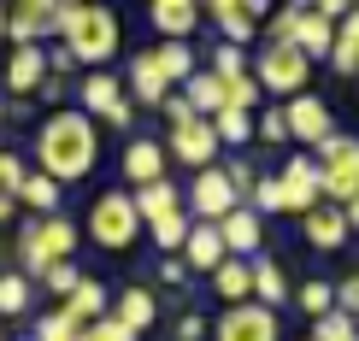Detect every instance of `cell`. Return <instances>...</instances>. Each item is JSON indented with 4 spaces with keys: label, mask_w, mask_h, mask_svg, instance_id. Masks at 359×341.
Wrapping results in <instances>:
<instances>
[{
    "label": "cell",
    "mask_w": 359,
    "mask_h": 341,
    "mask_svg": "<svg viewBox=\"0 0 359 341\" xmlns=\"http://www.w3.org/2000/svg\"><path fill=\"white\" fill-rule=\"evenodd\" d=\"M318 195L330 200V206H348L353 195H359V136H324L318 141Z\"/></svg>",
    "instance_id": "5"
},
{
    "label": "cell",
    "mask_w": 359,
    "mask_h": 341,
    "mask_svg": "<svg viewBox=\"0 0 359 341\" xmlns=\"http://www.w3.org/2000/svg\"><path fill=\"white\" fill-rule=\"evenodd\" d=\"M59 200H65V188H59L53 176L24 171V183H18V206H29L36 218H53V212H59Z\"/></svg>",
    "instance_id": "24"
},
{
    "label": "cell",
    "mask_w": 359,
    "mask_h": 341,
    "mask_svg": "<svg viewBox=\"0 0 359 341\" xmlns=\"http://www.w3.org/2000/svg\"><path fill=\"white\" fill-rule=\"evenodd\" d=\"M112 318L124 323V330H154L159 323V294L154 288H118V300H112Z\"/></svg>",
    "instance_id": "22"
},
{
    "label": "cell",
    "mask_w": 359,
    "mask_h": 341,
    "mask_svg": "<svg viewBox=\"0 0 359 341\" xmlns=\"http://www.w3.org/2000/svg\"><path fill=\"white\" fill-rule=\"evenodd\" d=\"M24 159L12 153V147H0V224H6L12 212H18V183H24Z\"/></svg>",
    "instance_id": "34"
},
{
    "label": "cell",
    "mask_w": 359,
    "mask_h": 341,
    "mask_svg": "<svg viewBox=\"0 0 359 341\" xmlns=\"http://www.w3.org/2000/svg\"><path fill=\"white\" fill-rule=\"evenodd\" d=\"M206 124H212L218 147H248V141H253V112H236V106H224V112H212V118H206Z\"/></svg>",
    "instance_id": "33"
},
{
    "label": "cell",
    "mask_w": 359,
    "mask_h": 341,
    "mask_svg": "<svg viewBox=\"0 0 359 341\" xmlns=\"http://www.w3.org/2000/svg\"><path fill=\"white\" fill-rule=\"evenodd\" d=\"M77 100H83V118H100L112 130H130V118H136V106L124 100V77H112V71H88Z\"/></svg>",
    "instance_id": "8"
},
{
    "label": "cell",
    "mask_w": 359,
    "mask_h": 341,
    "mask_svg": "<svg viewBox=\"0 0 359 341\" xmlns=\"http://www.w3.org/2000/svg\"><path fill=\"white\" fill-rule=\"evenodd\" d=\"M41 83H48V53H41V48H12L6 53V95L12 100H29Z\"/></svg>",
    "instance_id": "17"
},
{
    "label": "cell",
    "mask_w": 359,
    "mask_h": 341,
    "mask_svg": "<svg viewBox=\"0 0 359 341\" xmlns=\"http://www.w3.org/2000/svg\"><path fill=\"white\" fill-rule=\"evenodd\" d=\"M36 341H83V323L65 312H48V318H36Z\"/></svg>",
    "instance_id": "39"
},
{
    "label": "cell",
    "mask_w": 359,
    "mask_h": 341,
    "mask_svg": "<svg viewBox=\"0 0 359 341\" xmlns=\"http://www.w3.org/2000/svg\"><path fill=\"white\" fill-rule=\"evenodd\" d=\"M36 95L48 100V106H59V100H71V83H65V77H48V83L36 88Z\"/></svg>",
    "instance_id": "50"
},
{
    "label": "cell",
    "mask_w": 359,
    "mask_h": 341,
    "mask_svg": "<svg viewBox=\"0 0 359 341\" xmlns=\"http://www.w3.org/2000/svg\"><path fill=\"white\" fill-rule=\"evenodd\" d=\"M330 41H336V24L318 18V12H301V24H294V48H301L306 59H330Z\"/></svg>",
    "instance_id": "26"
},
{
    "label": "cell",
    "mask_w": 359,
    "mask_h": 341,
    "mask_svg": "<svg viewBox=\"0 0 359 341\" xmlns=\"http://www.w3.org/2000/svg\"><path fill=\"white\" fill-rule=\"evenodd\" d=\"M236 206H242V200H236V188H230V176H224V165L194 171V183H189V195H183V212L194 218V224H224Z\"/></svg>",
    "instance_id": "7"
},
{
    "label": "cell",
    "mask_w": 359,
    "mask_h": 341,
    "mask_svg": "<svg viewBox=\"0 0 359 341\" xmlns=\"http://www.w3.org/2000/svg\"><path fill=\"white\" fill-rule=\"evenodd\" d=\"M88 242L107 247V253H124L130 242H142V218H136V200L130 188H100L95 206H88Z\"/></svg>",
    "instance_id": "4"
},
{
    "label": "cell",
    "mask_w": 359,
    "mask_h": 341,
    "mask_svg": "<svg viewBox=\"0 0 359 341\" xmlns=\"http://www.w3.org/2000/svg\"><path fill=\"white\" fill-rule=\"evenodd\" d=\"M147 53H154L159 77H165L171 88H183L194 71H201V65H194V48H189V41H159V48H147Z\"/></svg>",
    "instance_id": "25"
},
{
    "label": "cell",
    "mask_w": 359,
    "mask_h": 341,
    "mask_svg": "<svg viewBox=\"0 0 359 341\" xmlns=\"http://www.w3.org/2000/svg\"><path fill=\"white\" fill-rule=\"evenodd\" d=\"M201 18H212V24H218V36L230 41V48H248L253 29H259V24L242 12V0H201Z\"/></svg>",
    "instance_id": "21"
},
{
    "label": "cell",
    "mask_w": 359,
    "mask_h": 341,
    "mask_svg": "<svg viewBox=\"0 0 359 341\" xmlns=\"http://www.w3.org/2000/svg\"><path fill=\"white\" fill-rule=\"evenodd\" d=\"M83 341H142V335H136V330H124V323H118V318L107 312V318L83 323Z\"/></svg>",
    "instance_id": "43"
},
{
    "label": "cell",
    "mask_w": 359,
    "mask_h": 341,
    "mask_svg": "<svg viewBox=\"0 0 359 341\" xmlns=\"http://www.w3.org/2000/svg\"><path fill=\"white\" fill-rule=\"evenodd\" d=\"M341 218H348V235H353V230H359V195H353L348 206H341Z\"/></svg>",
    "instance_id": "51"
},
{
    "label": "cell",
    "mask_w": 359,
    "mask_h": 341,
    "mask_svg": "<svg viewBox=\"0 0 359 341\" xmlns=\"http://www.w3.org/2000/svg\"><path fill=\"white\" fill-rule=\"evenodd\" d=\"M253 136H259V141H271V147H283V141H289V124H283V106H265L259 118H253Z\"/></svg>",
    "instance_id": "42"
},
{
    "label": "cell",
    "mask_w": 359,
    "mask_h": 341,
    "mask_svg": "<svg viewBox=\"0 0 359 341\" xmlns=\"http://www.w3.org/2000/svg\"><path fill=\"white\" fill-rule=\"evenodd\" d=\"M336 312L359 318V271H353V277H341V283H336Z\"/></svg>",
    "instance_id": "45"
},
{
    "label": "cell",
    "mask_w": 359,
    "mask_h": 341,
    "mask_svg": "<svg viewBox=\"0 0 359 341\" xmlns=\"http://www.w3.org/2000/svg\"><path fill=\"white\" fill-rule=\"evenodd\" d=\"M88 6H107V0H88Z\"/></svg>",
    "instance_id": "57"
},
{
    "label": "cell",
    "mask_w": 359,
    "mask_h": 341,
    "mask_svg": "<svg viewBox=\"0 0 359 341\" xmlns=\"http://www.w3.org/2000/svg\"><path fill=\"white\" fill-rule=\"evenodd\" d=\"M224 176H230V188H236V200H248V195H253V183H259V171H253L248 159H236V165H224Z\"/></svg>",
    "instance_id": "44"
},
{
    "label": "cell",
    "mask_w": 359,
    "mask_h": 341,
    "mask_svg": "<svg viewBox=\"0 0 359 341\" xmlns=\"http://www.w3.org/2000/svg\"><path fill=\"white\" fill-rule=\"evenodd\" d=\"M18 341H36V335H18Z\"/></svg>",
    "instance_id": "58"
},
{
    "label": "cell",
    "mask_w": 359,
    "mask_h": 341,
    "mask_svg": "<svg viewBox=\"0 0 359 341\" xmlns=\"http://www.w3.org/2000/svg\"><path fill=\"white\" fill-rule=\"evenodd\" d=\"M95 165H100L95 118H83L77 106H59V112L41 118V130H36V171L41 176H53V183L65 188V183H83Z\"/></svg>",
    "instance_id": "1"
},
{
    "label": "cell",
    "mask_w": 359,
    "mask_h": 341,
    "mask_svg": "<svg viewBox=\"0 0 359 341\" xmlns=\"http://www.w3.org/2000/svg\"><path fill=\"white\" fill-rule=\"evenodd\" d=\"M283 124H289V141H301V147H318L324 136H336V118L318 95H289L283 100Z\"/></svg>",
    "instance_id": "10"
},
{
    "label": "cell",
    "mask_w": 359,
    "mask_h": 341,
    "mask_svg": "<svg viewBox=\"0 0 359 341\" xmlns=\"http://www.w3.org/2000/svg\"><path fill=\"white\" fill-rule=\"evenodd\" d=\"M12 6H29V12H48L53 18V0H12Z\"/></svg>",
    "instance_id": "53"
},
{
    "label": "cell",
    "mask_w": 359,
    "mask_h": 341,
    "mask_svg": "<svg viewBox=\"0 0 359 341\" xmlns=\"http://www.w3.org/2000/svg\"><path fill=\"white\" fill-rule=\"evenodd\" d=\"M0 271H6V247H0Z\"/></svg>",
    "instance_id": "56"
},
{
    "label": "cell",
    "mask_w": 359,
    "mask_h": 341,
    "mask_svg": "<svg viewBox=\"0 0 359 341\" xmlns=\"http://www.w3.org/2000/svg\"><path fill=\"white\" fill-rule=\"evenodd\" d=\"M130 200H136L142 224H154V218H165V212H183V195H177L171 176H159V183H147V188H130Z\"/></svg>",
    "instance_id": "23"
},
{
    "label": "cell",
    "mask_w": 359,
    "mask_h": 341,
    "mask_svg": "<svg viewBox=\"0 0 359 341\" xmlns=\"http://www.w3.org/2000/svg\"><path fill=\"white\" fill-rule=\"evenodd\" d=\"M159 283H165V288H183V283H189V265L177 259V253H165V259H159Z\"/></svg>",
    "instance_id": "47"
},
{
    "label": "cell",
    "mask_w": 359,
    "mask_h": 341,
    "mask_svg": "<svg viewBox=\"0 0 359 341\" xmlns=\"http://www.w3.org/2000/svg\"><path fill=\"white\" fill-rule=\"evenodd\" d=\"M36 306V283L24 271H0V318H24Z\"/></svg>",
    "instance_id": "29"
},
{
    "label": "cell",
    "mask_w": 359,
    "mask_h": 341,
    "mask_svg": "<svg viewBox=\"0 0 359 341\" xmlns=\"http://www.w3.org/2000/svg\"><path fill=\"white\" fill-rule=\"evenodd\" d=\"M294 306H301V312L318 323L324 312H336V283H324V277H306V283H294V294H289Z\"/></svg>",
    "instance_id": "31"
},
{
    "label": "cell",
    "mask_w": 359,
    "mask_h": 341,
    "mask_svg": "<svg viewBox=\"0 0 359 341\" xmlns=\"http://www.w3.org/2000/svg\"><path fill=\"white\" fill-rule=\"evenodd\" d=\"M147 18L165 41H189L201 29V0H147Z\"/></svg>",
    "instance_id": "18"
},
{
    "label": "cell",
    "mask_w": 359,
    "mask_h": 341,
    "mask_svg": "<svg viewBox=\"0 0 359 341\" xmlns=\"http://www.w3.org/2000/svg\"><path fill=\"white\" fill-rule=\"evenodd\" d=\"M124 100L130 106H165L171 100V83L159 77V65H154V53H130V83H124Z\"/></svg>",
    "instance_id": "15"
},
{
    "label": "cell",
    "mask_w": 359,
    "mask_h": 341,
    "mask_svg": "<svg viewBox=\"0 0 359 341\" xmlns=\"http://www.w3.org/2000/svg\"><path fill=\"white\" fill-rule=\"evenodd\" d=\"M289 294H294V283H289V271H283L277 259H248V300H253V306L277 312Z\"/></svg>",
    "instance_id": "16"
},
{
    "label": "cell",
    "mask_w": 359,
    "mask_h": 341,
    "mask_svg": "<svg viewBox=\"0 0 359 341\" xmlns=\"http://www.w3.org/2000/svg\"><path fill=\"white\" fill-rule=\"evenodd\" d=\"M0 41H6V0H0Z\"/></svg>",
    "instance_id": "54"
},
{
    "label": "cell",
    "mask_w": 359,
    "mask_h": 341,
    "mask_svg": "<svg viewBox=\"0 0 359 341\" xmlns=\"http://www.w3.org/2000/svg\"><path fill=\"white\" fill-rule=\"evenodd\" d=\"M212 294L224 306H248V259H224L212 271Z\"/></svg>",
    "instance_id": "32"
},
{
    "label": "cell",
    "mask_w": 359,
    "mask_h": 341,
    "mask_svg": "<svg viewBox=\"0 0 359 341\" xmlns=\"http://www.w3.org/2000/svg\"><path fill=\"white\" fill-rule=\"evenodd\" d=\"M36 283H41V288H48V294H59V300H65V294H71V288H77V283H83V271H77V265H71V259H65V265H48V271H41V277H36Z\"/></svg>",
    "instance_id": "41"
},
{
    "label": "cell",
    "mask_w": 359,
    "mask_h": 341,
    "mask_svg": "<svg viewBox=\"0 0 359 341\" xmlns=\"http://www.w3.org/2000/svg\"><path fill=\"white\" fill-rule=\"evenodd\" d=\"M248 65H253V53H248V48H230V41H218V48H212V65H206V71H212L218 83H230V77H248Z\"/></svg>",
    "instance_id": "36"
},
{
    "label": "cell",
    "mask_w": 359,
    "mask_h": 341,
    "mask_svg": "<svg viewBox=\"0 0 359 341\" xmlns=\"http://www.w3.org/2000/svg\"><path fill=\"white\" fill-rule=\"evenodd\" d=\"M177 341H206V318L201 312H183V318H177Z\"/></svg>",
    "instance_id": "48"
},
{
    "label": "cell",
    "mask_w": 359,
    "mask_h": 341,
    "mask_svg": "<svg viewBox=\"0 0 359 341\" xmlns=\"http://www.w3.org/2000/svg\"><path fill=\"white\" fill-rule=\"evenodd\" d=\"M177 259H183L189 271H206V277H212L218 265L230 259V253H224V235H218V224H189V242H183V253H177Z\"/></svg>",
    "instance_id": "20"
},
{
    "label": "cell",
    "mask_w": 359,
    "mask_h": 341,
    "mask_svg": "<svg viewBox=\"0 0 359 341\" xmlns=\"http://www.w3.org/2000/svg\"><path fill=\"white\" fill-rule=\"evenodd\" d=\"M165 159H177L183 171H206V165H218V136H212V124H206V118H189V124H177L171 136H165Z\"/></svg>",
    "instance_id": "9"
},
{
    "label": "cell",
    "mask_w": 359,
    "mask_h": 341,
    "mask_svg": "<svg viewBox=\"0 0 359 341\" xmlns=\"http://www.w3.org/2000/svg\"><path fill=\"white\" fill-rule=\"evenodd\" d=\"M277 188H283V212H294V218H306L312 206L324 200V195H318V165H312L306 153H294L289 165H283V176H277Z\"/></svg>",
    "instance_id": "12"
},
{
    "label": "cell",
    "mask_w": 359,
    "mask_h": 341,
    "mask_svg": "<svg viewBox=\"0 0 359 341\" xmlns=\"http://www.w3.org/2000/svg\"><path fill=\"white\" fill-rule=\"evenodd\" d=\"M330 71H336V77H359V36L336 29V41H330Z\"/></svg>",
    "instance_id": "37"
},
{
    "label": "cell",
    "mask_w": 359,
    "mask_h": 341,
    "mask_svg": "<svg viewBox=\"0 0 359 341\" xmlns=\"http://www.w3.org/2000/svg\"><path fill=\"white\" fill-rule=\"evenodd\" d=\"M65 318H77V323H95V318H107V288L95 283V277H83L77 288L65 294V306H59Z\"/></svg>",
    "instance_id": "27"
},
{
    "label": "cell",
    "mask_w": 359,
    "mask_h": 341,
    "mask_svg": "<svg viewBox=\"0 0 359 341\" xmlns=\"http://www.w3.org/2000/svg\"><path fill=\"white\" fill-rule=\"evenodd\" d=\"M336 29H348V36H359V0H353V12H348V18H341Z\"/></svg>",
    "instance_id": "52"
},
{
    "label": "cell",
    "mask_w": 359,
    "mask_h": 341,
    "mask_svg": "<svg viewBox=\"0 0 359 341\" xmlns=\"http://www.w3.org/2000/svg\"><path fill=\"white\" fill-rule=\"evenodd\" d=\"M177 95L189 100V112H194V118H212V112H224V88H218V77H212V71H194V77H189L183 88H177Z\"/></svg>",
    "instance_id": "28"
},
{
    "label": "cell",
    "mask_w": 359,
    "mask_h": 341,
    "mask_svg": "<svg viewBox=\"0 0 359 341\" xmlns=\"http://www.w3.org/2000/svg\"><path fill=\"white\" fill-rule=\"evenodd\" d=\"M248 77L259 83V95H271V100H289V95H306L312 59H306L301 48H265V53H253Z\"/></svg>",
    "instance_id": "6"
},
{
    "label": "cell",
    "mask_w": 359,
    "mask_h": 341,
    "mask_svg": "<svg viewBox=\"0 0 359 341\" xmlns=\"http://www.w3.org/2000/svg\"><path fill=\"white\" fill-rule=\"evenodd\" d=\"M301 235L318 247V253H336V247H348V218H341V206L318 200V206L301 218Z\"/></svg>",
    "instance_id": "19"
},
{
    "label": "cell",
    "mask_w": 359,
    "mask_h": 341,
    "mask_svg": "<svg viewBox=\"0 0 359 341\" xmlns=\"http://www.w3.org/2000/svg\"><path fill=\"white\" fill-rule=\"evenodd\" d=\"M118 165H124V183L130 188H147V183H159V176H165V141H154V136H130V147H124V159H118Z\"/></svg>",
    "instance_id": "14"
},
{
    "label": "cell",
    "mask_w": 359,
    "mask_h": 341,
    "mask_svg": "<svg viewBox=\"0 0 359 341\" xmlns=\"http://www.w3.org/2000/svg\"><path fill=\"white\" fill-rule=\"evenodd\" d=\"M0 124H6V95H0Z\"/></svg>",
    "instance_id": "55"
},
{
    "label": "cell",
    "mask_w": 359,
    "mask_h": 341,
    "mask_svg": "<svg viewBox=\"0 0 359 341\" xmlns=\"http://www.w3.org/2000/svg\"><path fill=\"white\" fill-rule=\"evenodd\" d=\"M77 247H83V230L71 224L65 212H53V218H29V224L18 230V271L36 283L48 265H65Z\"/></svg>",
    "instance_id": "3"
},
{
    "label": "cell",
    "mask_w": 359,
    "mask_h": 341,
    "mask_svg": "<svg viewBox=\"0 0 359 341\" xmlns=\"http://www.w3.org/2000/svg\"><path fill=\"white\" fill-rule=\"evenodd\" d=\"M224 88V106H236V112H253V106H259V83H253V77H230V83H218Z\"/></svg>",
    "instance_id": "40"
},
{
    "label": "cell",
    "mask_w": 359,
    "mask_h": 341,
    "mask_svg": "<svg viewBox=\"0 0 359 341\" xmlns=\"http://www.w3.org/2000/svg\"><path fill=\"white\" fill-rule=\"evenodd\" d=\"M53 41L59 48H71V59L88 71H107V59H118V41H124V29H118V12L112 6H88V0H53Z\"/></svg>",
    "instance_id": "2"
},
{
    "label": "cell",
    "mask_w": 359,
    "mask_h": 341,
    "mask_svg": "<svg viewBox=\"0 0 359 341\" xmlns=\"http://www.w3.org/2000/svg\"><path fill=\"white\" fill-rule=\"evenodd\" d=\"M306 6L318 12V18H330V24H341V18H348V12H353V0H306Z\"/></svg>",
    "instance_id": "49"
},
{
    "label": "cell",
    "mask_w": 359,
    "mask_h": 341,
    "mask_svg": "<svg viewBox=\"0 0 359 341\" xmlns=\"http://www.w3.org/2000/svg\"><path fill=\"white\" fill-rule=\"evenodd\" d=\"M212 341H283V323L277 312H265V306H224V318H218V330H206Z\"/></svg>",
    "instance_id": "11"
},
{
    "label": "cell",
    "mask_w": 359,
    "mask_h": 341,
    "mask_svg": "<svg viewBox=\"0 0 359 341\" xmlns=\"http://www.w3.org/2000/svg\"><path fill=\"white\" fill-rule=\"evenodd\" d=\"M306 341H359V323H353L348 312H324L318 323H312Z\"/></svg>",
    "instance_id": "38"
},
{
    "label": "cell",
    "mask_w": 359,
    "mask_h": 341,
    "mask_svg": "<svg viewBox=\"0 0 359 341\" xmlns=\"http://www.w3.org/2000/svg\"><path fill=\"white\" fill-rule=\"evenodd\" d=\"M0 341H6V335H0Z\"/></svg>",
    "instance_id": "59"
},
{
    "label": "cell",
    "mask_w": 359,
    "mask_h": 341,
    "mask_svg": "<svg viewBox=\"0 0 359 341\" xmlns=\"http://www.w3.org/2000/svg\"><path fill=\"white\" fill-rule=\"evenodd\" d=\"M218 235H224V253H230V259H259V247H265V218L253 212V206H236V212L218 224Z\"/></svg>",
    "instance_id": "13"
},
{
    "label": "cell",
    "mask_w": 359,
    "mask_h": 341,
    "mask_svg": "<svg viewBox=\"0 0 359 341\" xmlns=\"http://www.w3.org/2000/svg\"><path fill=\"white\" fill-rule=\"evenodd\" d=\"M189 224H194L189 212H165V218H154V224H142V230H147V242H154L159 253H183V242H189Z\"/></svg>",
    "instance_id": "30"
},
{
    "label": "cell",
    "mask_w": 359,
    "mask_h": 341,
    "mask_svg": "<svg viewBox=\"0 0 359 341\" xmlns=\"http://www.w3.org/2000/svg\"><path fill=\"white\" fill-rule=\"evenodd\" d=\"M306 0H283V6L265 18V48H294V24H301Z\"/></svg>",
    "instance_id": "35"
},
{
    "label": "cell",
    "mask_w": 359,
    "mask_h": 341,
    "mask_svg": "<svg viewBox=\"0 0 359 341\" xmlns=\"http://www.w3.org/2000/svg\"><path fill=\"white\" fill-rule=\"evenodd\" d=\"M48 77H71V71H77V59H71V48H59V41H48Z\"/></svg>",
    "instance_id": "46"
}]
</instances>
